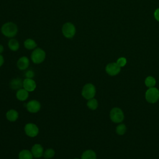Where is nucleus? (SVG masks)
Returning a JSON list of instances; mask_svg holds the SVG:
<instances>
[{
	"mask_svg": "<svg viewBox=\"0 0 159 159\" xmlns=\"http://www.w3.org/2000/svg\"><path fill=\"white\" fill-rule=\"evenodd\" d=\"M106 71L110 76H116L120 71V67L116 63H110L106 66Z\"/></svg>",
	"mask_w": 159,
	"mask_h": 159,
	"instance_id": "obj_8",
	"label": "nucleus"
},
{
	"mask_svg": "<svg viewBox=\"0 0 159 159\" xmlns=\"http://www.w3.org/2000/svg\"><path fill=\"white\" fill-rule=\"evenodd\" d=\"M10 87L12 89H19L23 87V81L20 78H14L10 82Z\"/></svg>",
	"mask_w": 159,
	"mask_h": 159,
	"instance_id": "obj_15",
	"label": "nucleus"
},
{
	"mask_svg": "<svg viewBox=\"0 0 159 159\" xmlns=\"http://www.w3.org/2000/svg\"><path fill=\"white\" fill-rule=\"evenodd\" d=\"M46 57L45 51L40 48H35L31 53V60L35 64L42 63Z\"/></svg>",
	"mask_w": 159,
	"mask_h": 159,
	"instance_id": "obj_2",
	"label": "nucleus"
},
{
	"mask_svg": "<svg viewBox=\"0 0 159 159\" xmlns=\"http://www.w3.org/2000/svg\"><path fill=\"white\" fill-rule=\"evenodd\" d=\"M24 45L28 50H34L37 47L36 42L32 39H26L24 42Z\"/></svg>",
	"mask_w": 159,
	"mask_h": 159,
	"instance_id": "obj_18",
	"label": "nucleus"
},
{
	"mask_svg": "<svg viewBox=\"0 0 159 159\" xmlns=\"http://www.w3.org/2000/svg\"><path fill=\"white\" fill-rule=\"evenodd\" d=\"M145 84L148 88L154 87L156 84V80L153 76H148L145 80Z\"/></svg>",
	"mask_w": 159,
	"mask_h": 159,
	"instance_id": "obj_20",
	"label": "nucleus"
},
{
	"mask_svg": "<svg viewBox=\"0 0 159 159\" xmlns=\"http://www.w3.org/2000/svg\"><path fill=\"white\" fill-rule=\"evenodd\" d=\"M111 120L114 123H120L122 122L124 119V112L119 107L112 108L109 114Z\"/></svg>",
	"mask_w": 159,
	"mask_h": 159,
	"instance_id": "obj_5",
	"label": "nucleus"
},
{
	"mask_svg": "<svg viewBox=\"0 0 159 159\" xmlns=\"http://www.w3.org/2000/svg\"><path fill=\"white\" fill-rule=\"evenodd\" d=\"M33 155L29 150H22L19 153V159H33Z\"/></svg>",
	"mask_w": 159,
	"mask_h": 159,
	"instance_id": "obj_17",
	"label": "nucleus"
},
{
	"mask_svg": "<svg viewBox=\"0 0 159 159\" xmlns=\"http://www.w3.org/2000/svg\"><path fill=\"white\" fill-rule=\"evenodd\" d=\"M31 152L34 157L36 158H39L43 155V148L40 144L35 143L32 147Z\"/></svg>",
	"mask_w": 159,
	"mask_h": 159,
	"instance_id": "obj_11",
	"label": "nucleus"
},
{
	"mask_svg": "<svg viewBox=\"0 0 159 159\" xmlns=\"http://www.w3.org/2000/svg\"><path fill=\"white\" fill-rule=\"evenodd\" d=\"M81 159H96V154L92 150H87L82 153Z\"/></svg>",
	"mask_w": 159,
	"mask_h": 159,
	"instance_id": "obj_16",
	"label": "nucleus"
},
{
	"mask_svg": "<svg viewBox=\"0 0 159 159\" xmlns=\"http://www.w3.org/2000/svg\"><path fill=\"white\" fill-rule=\"evenodd\" d=\"M3 51H4V47H3V46L1 44H0V54L1 53H2Z\"/></svg>",
	"mask_w": 159,
	"mask_h": 159,
	"instance_id": "obj_28",
	"label": "nucleus"
},
{
	"mask_svg": "<svg viewBox=\"0 0 159 159\" xmlns=\"http://www.w3.org/2000/svg\"><path fill=\"white\" fill-rule=\"evenodd\" d=\"M4 63V58L0 54V67L3 65Z\"/></svg>",
	"mask_w": 159,
	"mask_h": 159,
	"instance_id": "obj_27",
	"label": "nucleus"
},
{
	"mask_svg": "<svg viewBox=\"0 0 159 159\" xmlns=\"http://www.w3.org/2000/svg\"><path fill=\"white\" fill-rule=\"evenodd\" d=\"M83 97L86 99H90L93 98L96 94V88L91 83L86 84L81 91Z\"/></svg>",
	"mask_w": 159,
	"mask_h": 159,
	"instance_id": "obj_4",
	"label": "nucleus"
},
{
	"mask_svg": "<svg viewBox=\"0 0 159 159\" xmlns=\"http://www.w3.org/2000/svg\"><path fill=\"white\" fill-rule=\"evenodd\" d=\"M6 117L9 121L14 122L18 119L19 114L17 111L14 109H10L6 112Z\"/></svg>",
	"mask_w": 159,
	"mask_h": 159,
	"instance_id": "obj_14",
	"label": "nucleus"
},
{
	"mask_svg": "<svg viewBox=\"0 0 159 159\" xmlns=\"http://www.w3.org/2000/svg\"><path fill=\"white\" fill-rule=\"evenodd\" d=\"M25 134L30 137H36L39 132V129L37 125L33 123H27L24 127Z\"/></svg>",
	"mask_w": 159,
	"mask_h": 159,
	"instance_id": "obj_7",
	"label": "nucleus"
},
{
	"mask_svg": "<svg viewBox=\"0 0 159 159\" xmlns=\"http://www.w3.org/2000/svg\"><path fill=\"white\" fill-rule=\"evenodd\" d=\"M40 103L38 101L34 99L29 101L26 104V108L30 113H37L40 111Z\"/></svg>",
	"mask_w": 159,
	"mask_h": 159,
	"instance_id": "obj_9",
	"label": "nucleus"
},
{
	"mask_svg": "<svg viewBox=\"0 0 159 159\" xmlns=\"http://www.w3.org/2000/svg\"><path fill=\"white\" fill-rule=\"evenodd\" d=\"M74 159H80V158H74Z\"/></svg>",
	"mask_w": 159,
	"mask_h": 159,
	"instance_id": "obj_29",
	"label": "nucleus"
},
{
	"mask_svg": "<svg viewBox=\"0 0 159 159\" xmlns=\"http://www.w3.org/2000/svg\"><path fill=\"white\" fill-rule=\"evenodd\" d=\"M87 106L89 109H91V110H95L97 109L98 106V101L93 98H91L90 99H88V102H87Z\"/></svg>",
	"mask_w": 159,
	"mask_h": 159,
	"instance_id": "obj_21",
	"label": "nucleus"
},
{
	"mask_svg": "<svg viewBox=\"0 0 159 159\" xmlns=\"http://www.w3.org/2000/svg\"><path fill=\"white\" fill-rule=\"evenodd\" d=\"M126 130H127V128H126L125 125L121 124L117 126V127L116 129V132L118 135H122L125 133Z\"/></svg>",
	"mask_w": 159,
	"mask_h": 159,
	"instance_id": "obj_22",
	"label": "nucleus"
},
{
	"mask_svg": "<svg viewBox=\"0 0 159 159\" xmlns=\"http://www.w3.org/2000/svg\"><path fill=\"white\" fill-rule=\"evenodd\" d=\"M37 84L32 78H25L23 80V88L29 92L34 91L36 88Z\"/></svg>",
	"mask_w": 159,
	"mask_h": 159,
	"instance_id": "obj_10",
	"label": "nucleus"
},
{
	"mask_svg": "<svg viewBox=\"0 0 159 159\" xmlns=\"http://www.w3.org/2000/svg\"><path fill=\"white\" fill-rule=\"evenodd\" d=\"M154 17L155 19L159 22V8L156 9L154 12Z\"/></svg>",
	"mask_w": 159,
	"mask_h": 159,
	"instance_id": "obj_26",
	"label": "nucleus"
},
{
	"mask_svg": "<svg viewBox=\"0 0 159 159\" xmlns=\"http://www.w3.org/2000/svg\"><path fill=\"white\" fill-rule=\"evenodd\" d=\"M63 35L67 39L73 37L76 34V28L73 24L71 22L65 23L61 28Z\"/></svg>",
	"mask_w": 159,
	"mask_h": 159,
	"instance_id": "obj_6",
	"label": "nucleus"
},
{
	"mask_svg": "<svg viewBox=\"0 0 159 159\" xmlns=\"http://www.w3.org/2000/svg\"><path fill=\"white\" fill-rule=\"evenodd\" d=\"M145 99L149 103H155L159 99V90L155 88H149L145 92Z\"/></svg>",
	"mask_w": 159,
	"mask_h": 159,
	"instance_id": "obj_3",
	"label": "nucleus"
},
{
	"mask_svg": "<svg viewBox=\"0 0 159 159\" xmlns=\"http://www.w3.org/2000/svg\"><path fill=\"white\" fill-rule=\"evenodd\" d=\"M1 33L6 37L12 38L17 33L18 29L16 24L12 22H8L4 24L1 29Z\"/></svg>",
	"mask_w": 159,
	"mask_h": 159,
	"instance_id": "obj_1",
	"label": "nucleus"
},
{
	"mask_svg": "<svg viewBox=\"0 0 159 159\" xmlns=\"http://www.w3.org/2000/svg\"><path fill=\"white\" fill-rule=\"evenodd\" d=\"M55 151L52 148H48L47 149L44 153H43V157L46 159H49L51 158H53L55 155Z\"/></svg>",
	"mask_w": 159,
	"mask_h": 159,
	"instance_id": "obj_23",
	"label": "nucleus"
},
{
	"mask_svg": "<svg viewBox=\"0 0 159 159\" xmlns=\"http://www.w3.org/2000/svg\"><path fill=\"white\" fill-rule=\"evenodd\" d=\"M25 76L27 78H32L34 76V72L32 70H28L25 72Z\"/></svg>",
	"mask_w": 159,
	"mask_h": 159,
	"instance_id": "obj_25",
	"label": "nucleus"
},
{
	"mask_svg": "<svg viewBox=\"0 0 159 159\" xmlns=\"http://www.w3.org/2000/svg\"><path fill=\"white\" fill-rule=\"evenodd\" d=\"M8 47L12 51H17L19 48V43L15 39H11L8 42Z\"/></svg>",
	"mask_w": 159,
	"mask_h": 159,
	"instance_id": "obj_19",
	"label": "nucleus"
},
{
	"mask_svg": "<svg viewBox=\"0 0 159 159\" xmlns=\"http://www.w3.org/2000/svg\"><path fill=\"white\" fill-rule=\"evenodd\" d=\"M16 96L18 100L24 101L29 97V91L25 90L24 88H20L17 91Z\"/></svg>",
	"mask_w": 159,
	"mask_h": 159,
	"instance_id": "obj_13",
	"label": "nucleus"
},
{
	"mask_svg": "<svg viewBox=\"0 0 159 159\" xmlns=\"http://www.w3.org/2000/svg\"><path fill=\"white\" fill-rule=\"evenodd\" d=\"M29 60L25 57H21L17 61V66L20 70H24L29 67Z\"/></svg>",
	"mask_w": 159,
	"mask_h": 159,
	"instance_id": "obj_12",
	"label": "nucleus"
},
{
	"mask_svg": "<svg viewBox=\"0 0 159 159\" xmlns=\"http://www.w3.org/2000/svg\"><path fill=\"white\" fill-rule=\"evenodd\" d=\"M116 63L121 68V67H123L124 66L126 63H127V60L124 57H120L119 58L117 59V61H116Z\"/></svg>",
	"mask_w": 159,
	"mask_h": 159,
	"instance_id": "obj_24",
	"label": "nucleus"
}]
</instances>
